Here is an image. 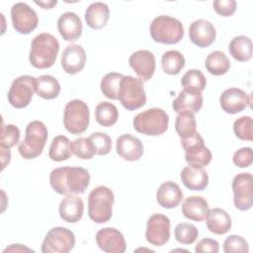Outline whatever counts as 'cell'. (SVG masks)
Wrapping results in <instances>:
<instances>
[{
	"label": "cell",
	"mask_w": 253,
	"mask_h": 253,
	"mask_svg": "<svg viewBox=\"0 0 253 253\" xmlns=\"http://www.w3.org/2000/svg\"><path fill=\"white\" fill-rule=\"evenodd\" d=\"M90 183V174L82 167H58L49 174V184L59 195L83 194Z\"/></svg>",
	"instance_id": "6da1fadb"
},
{
	"label": "cell",
	"mask_w": 253,
	"mask_h": 253,
	"mask_svg": "<svg viewBox=\"0 0 253 253\" xmlns=\"http://www.w3.org/2000/svg\"><path fill=\"white\" fill-rule=\"evenodd\" d=\"M58 51L59 42L54 36L48 33L39 34L31 43L30 63L39 69L49 68L54 64Z\"/></svg>",
	"instance_id": "7a4b0ae2"
},
{
	"label": "cell",
	"mask_w": 253,
	"mask_h": 253,
	"mask_svg": "<svg viewBox=\"0 0 253 253\" xmlns=\"http://www.w3.org/2000/svg\"><path fill=\"white\" fill-rule=\"evenodd\" d=\"M114 193L106 186L94 188L88 197V215L96 223L109 221L113 213Z\"/></svg>",
	"instance_id": "3957f363"
},
{
	"label": "cell",
	"mask_w": 253,
	"mask_h": 253,
	"mask_svg": "<svg viewBox=\"0 0 253 253\" xmlns=\"http://www.w3.org/2000/svg\"><path fill=\"white\" fill-rule=\"evenodd\" d=\"M48 131L45 125L33 121L26 127L25 138L19 143V153L25 159H34L42 154L47 140Z\"/></svg>",
	"instance_id": "277c9868"
},
{
	"label": "cell",
	"mask_w": 253,
	"mask_h": 253,
	"mask_svg": "<svg viewBox=\"0 0 253 253\" xmlns=\"http://www.w3.org/2000/svg\"><path fill=\"white\" fill-rule=\"evenodd\" d=\"M150 36L156 42L165 44L178 43L184 37L182 23L167 15H161L153 19L149 28Z\"/></svg>",
	"instance_id": "5b68a950"
},
{
	"label": "cell",
	"mask_w": 253,
	"mask_h": 253,
	"mask_svg": "<svg viewBox=\"0 0 253 253\" xmlns=\"http://www.w3.org/2000/svg\"><path fill=\"white\" fill-rule=\"evenodd\" d=\"M169 117L165 111L159 108H150L138 113L133 119L134 129L142 134L157 136L168 128Z\"/></svg>",
	"instance_id": "8992f818"
},
{
	"label": "cell",
	"mask_w": 253,
	"mask_h": 253,
	"mask_svg": "<svg viewBox=\"0 0 253 253\" xmlns=\"http://www.w3.org/2000/svg\"><path fill=\"white\" fill-rule=\"evenodd\" d=\"M90 112L87 104L82 100L69 101L63 112V125L71 134H80L89 126Z\"/></svg>",
	"instance_id": "52a82bcc"
},
{
	"label": "cell",
	"mask_w": 253,
	"mask_h": 253,
	"mask_svg": "<svg viewBox=\"0 0 253 253\" xmlns=\"http://www.w3.org/2000/svg\"><path fill=\"white\" fill-rule=\"evenodd\" d=\"M119 100L124 108L134 111L145 105L146 94L143 81L130 75L123 76L120 85Z\"/></svg>",
	"instance_id": "ba28073f"
},
{
	"label": "cell",
	"mask_w": 253,
	"mask_h": 253,
	"mask_svg": "<svg viewBox=\"0 0 253 253\" xmlns=\"http://www.w3.org/2000/svg\"><path fill=\"white\" fill-rule=\"evenodd\" d=\"M37 87V78L30 75H22L16 78L8 91V101L16 109L27 107L32 99Z\"/></svg>",
	"instance_id": "9c48e42d"
},
{
	"label": "cell",
	"mask_w": 253,
	"mask_h": 253,
	"mask_svg": "<svg viewBox=\"0 0 253 253\" xmlns=\"http://www.w3.org/2000/svg\"><path fill=\"white\" fill-rule=\"evenodd\" d=\"M75 245L74 233L62 226L51 228L42 243L43 253H67Z\"/></svg>",
	"instance_id": "30bf717a"
},
{
	"label": "cell",
	"mask_w": 253,
	"mask_h": 253,
	"mask_svg": "<svg viewBox=\"0 0 253 253\" xmlns=\"http://www.w3.org/2000/svg\"><path fill=\"white\" fill-rule=\"evenodd\" d=\"M181 144L185 150V160L189 165L204 167L211 161V152L205 145L199 132L188 138H181Z\"/></svg>",
	"instance_id": "8fae6325"
},
{
	"label": "cell",
	"mask_w": 253,
	"mask_h": 253,
	"mask_svg": "<svg viewBox=\"0 0 253 253\" xmlns=\"http://www.w3.org/2000/svg\"><path fill=\"white\" fill-rule=\"evenodd\" d=\"M233 203L239 211H248L253 206V177L250 173H239L232 180Z\"/></svg>",
	"instance_id": "7c38bea8"
},
{
	"label": "cell",
	"mask_w": 253,
	"mask_h": 253,
	"mask_svg": "<svg viewBox=\"0 0 253 253\" xmlns=\"http://www.w3.org/2000/svg\"><path fill=\"white\" fill-rule=\"evenodd\" d=\"M11 19L14 29L22 35H28L33 32L39 23L36 11L23 2L16 3L12 6Z\"/></svg>",
	"instance_id": "4fadbf2b"
},
{
	"label": "cell",
	"mask_w": 253,
	"mask_h": 253,
	"mask_svg": "<svg viewBox=\"0 0 253 253\" xmlns=\"http://www.w3.org/2000/svg\"><path fill=\"white\" fill-rule=\"evenodd\" d=\"M170 219L162 213L152 214L146 224V240L154 246H162L170 238Z\"/></svg>",
	"instance_id": "5bb4252c"
},
{
	"label": "cell",
	"mask_w": 253,
	"mask_h": 253,
	"mask_svg": "<svg viewBox=\"0 0 253 253\" xmlns=\"http://www.w3.org/2000/svg\"><path fill=\"white\" fill-rule=\"evenodd\" d=\"M96 242L101 250L107 253H124L126 243L123 233L114 227H105L96 234Z\"/></svg>",
	"instance_id": "9a60e30c"
},
{
	"label": "cell",
	"mask_w": 253,
	"mask_h": 253,
	"mask_svg": "<svg viewBox=\"0 0 253 253\" xmlns=\"http://www.w3.org/2000/svg\"><path fill=\"white\" fill-rule=\"evenodd\" d=\"M221 109L227 114H237L246 109L251 103V97L239 88H228L220 95Z\"/></svg>",
	"instance_id": "2e32d148"
},
{
	"label": "cell",
	"mask_w": 253,
	"mask_h": 253,
	"mask_svg": "<svg viewBox=\"0 0 253 253\" xmlns=\"http://www.w3.org/2000/svg\"><path fill=\"white\" fill-rule=\"evenodd\" d=\"M129 66L142 81H148L155 71V56L146 49L134 51L128 58Z\"/></svg>",
	"instance_id": "e0dca14e"
},
{
	"label": "cell",
	"mask_w": 253,
	"mask_h": 253,
	"mask_svg": "<svg viewBox=\"0 0 253 253\" xmlns=\"http://www.w3.org/2000/svg\"><path fill=\"white\" fill-rule=\"evenodd\" d=\"M191 42L199 47H208L215 40L216 31L214 26L204 19L194 21L189 28Z\"/></svg>",
	"instance_id": "ac0fdd59"
},
{
	"label": "cell",
	"mask_w": 253,
	"mask_h": 253,
	"mask_svg": "<svg viewBox=\"0 0 253 253\" xmlns=\"http://www.w3.org/2000/svg\"><path fill=\"white\" fill-rule=\"evenodd\" d=\"M86 52L79 44L67 45L61 54V67L68 74L79 73L85 66Z\"/></svg>",
	"instance_id": "d6986e66"
},
{
	"label": "cell",
	"mask_w": 253,
	"mask_h": 253,
	"mask_svg": "<svg viewBox=\"0 0 253 253\" xmlns=\"http://www.w3.org/2000/svg\"><path fill=\"white\" fill-rule=\"evenodd\" d=\"M116 150L117 153L125 160L136 161L143 154V145L137 137L129 133H125L118 137Z\"/></svg>",
	"instance_id": "ffe728a7"
},
{
	"label": "cell",
	"mask_w": 253,
	"mask_h": 253,
	"mask_svg": "<svg viewBox=\"0 0 253 253\" xmlns=\"http://www.w3.org/2000/svg\"><path fill=\"white\" fill-rule=\"evenodd\" d=\"M57 29L63 40L75 42L82 34V23L77 14L65 12L57 20Z\"/></svg>",
	"instance_id": "44dd1931"
},
{
	"label": "cell",
	"mask_w": 253,
	"mask_h": 253,
	"mask_svg": "<svg viewBox=\"0 0 253 253\" xmlns=\"http://www.w3.org/2000/svg\"><path fill=\"white\" fill-rule=\"evenodd\" d=\"M84 203L83 200L76 194L66 195L60 202L58 212L60 217L70 223L79 221L83 215Z\"/></svg>",
	"instance_id": "7402d4cb"
},
{
	"label": "cell",
	"mask_w": 253,
	"mask_h": 253,
	"mask_svg": "<svg viewBox=\"0 0 253 253\" xmlns=\"http://www.w3.org/2000/svg\"><path fill=\"white\" fill-rule=\"evenodd\" d=\"M184 186L192 191H203L208 187L209 176L204 167L189 165L183 168L180 176Z\"/></svg>",
	"instance_id": "603a6c76"
},
{
	"label": "cell",
	"mask_w": 253,
	"mask_h": 253,
	"mask_svg": "<svg viewBox=\"0 0 253 253\" xmlns=\"http://www.w3.org/2000/svg\"><path fill=\"white\" fill-rule=\"evenodd\" d=\"M183 199V192L178 184L172 181L164 182L156 192V201L164 209L176 208Z\"/></svg>",
	"instance_id": "cb8c5ba5"
},
{
	"label": "cell",
	"mask_w": 253,
	"mask_h": 253,
	"mask_svg": "<svg viewBox=\"0 0 253 253\" xmlns=\"http://www.w3.org/2000/svg\"><path fill=\"white\" fill-rule=\"evenodd\" d=\"M203 106V95L201 92L183 89L178 97L173 101L172 107L176 113L191 112L198 113Z\"/></svg>",
	"instance_id": "d4e9b609"
},
{
	"label": "cell",
	"mask_w": 253,
	"mask_h": 253,
	"mask_svg": "<svg viewBox=\"0 0 253 253\" xmlns=\"http://www.w3.org/2000/svg\"><path fill=\"white\" fill-rule=\"evenodd\" d=\"M209 211L208 202L199 196H191L185 199L182 204V213L193 221H202Z\"/></svg>",
	"instance_id": "484cf974"
},
{
	"label": "cell",
	"mask_w": 253,
	"mask_h": 253,
	"mask_svg": "<svg viewBox=\"0 0 253 253\" xmlns=\"http://www.w3.org/2000/svg\"><path fill=\"white\" fill-rule=\"evenodd\" d=\"M206 218L208 229L214 234H225L231 228V218L229 214L222 209L214 208L209 210Z\"/></svg>",
	"instance_id": "4316f807"
},
{
	"label": "cell",
	"mask_w": 253,
	"mask_h": 253,
	"mask_svg": "<svg viewBox=\"0 0 253 253\" xmlns=\"http://www.w3.org/2000/svg\"><path fill=\"white\" fill-rule=\"evenodd\" d=\"M110 17V10L107 4L103 2H95L90 4L85 11V21L93 30L104 28Z\"/></svg>",
	"instance_id": "83f0119b"
},
{
	"label": "cell",
	"mask_w": 253,
	"mask_h": 253,
	"mask_svg": "<svg viewBox=\"0 0 253 253\" xmlns=\"http://www.w3.org/2000/svg\"><path fill=\"white\" fill-rule=\"evenodd\" d=\"M228 49L234 59L248 61L252 57V41L246 36H237L229 42Z\"/></svg>",
	"instance_id": "f1b7e54d"
},
{
	"label": "cell",
	"mask_w": 253,
	"mask_h": 253,
	"mask_svg": "<svg viewBox=\"0 0 253 253\" xmlns=\"http://www.w3.org/2000/svg\"><path fill=\"white\" fill-rule=\"evenodd\" d=\"M37 94L44 100H52L60 93V85L57 79L51 75H41L37 78Z\"/></svg>",
	"instance_id": "f546056e"
},
{
	"label": "cell",
	"mask_w": 253,
	"mask_h": 253,
	"mask_svg": "<svg viewBox=\"0 0 253 253\" xmlns=\"http://www.w3.org/2000/svg\"><path fill=\"white\" fill-rule=\"evenodd\" d=\"M72 154L71 141L67 136L57 135L53 137L48 151V156L51 160L57 162L64 161L69 159Z\"/></svg>",
	"instance_id": "4dcf8cb0"
},
{
	"label": "cell",
	"mask_w": 253,
	"mask_h": 253,
	"mask_svg": "<svg viewBox=\"0 0 253 253\" xmlns=\"http://www.w3.org/2000/svg\"><path fill=\"white\" fill-rule=\"evenodd\" d=\"M205 66L211 74L214 76H220L229 70L230 61L224 52L220 50H214L211 52L206 58Z\"/></svg>",
	"instance_id": "1f68e13d"
},
{
	"label": "cell",
	"mask_w": 253,
	"mask_h": 253,
	"mask_svg": "<svg viewBox=\"0 0 253 253\" xmlns=\"http://www.w3.org/2000/svg\"><path fill=\"white\" fill-rule=\"evenodd\" d=\"M96 122L103 126H114L119 119V111L117 107L110 102H101L95 109Z\"/></svg>",
	"instance_id": "d6a6232c"
},
{
	"label": "cell",
	"mask_w": 253,
	"mask_h": 253,
	"mask_svg": "<svg viewBox=\"0 0 253 253\" xmlns=\"http://www.w3.org/2000/svg\"><path fill=\"white\" fill-rule=\"evenodd\" d=\"M161 66L165 73L177 75L185 66V57L178 50H167L161 57Z\"/></svg>",
	"instance_id": "836d02e7"
},
{
	"label": "cell",
	"mask_w": 253,
	"mask_h": 253,
	"mask_svg": "<svg viewBox=\"0 0 253 253\" xmlns=\"http://www.w3.org/2000/svg\"><path fill=\"white\" fill-rule=\"evenodd\" d=\"M175 129L181 138H188L195 134L196 118L191 112H181L175 120Z\"/></svg>",
	"instance_id": "e575fe53"
},
{
	"label": "cell",
	"mask_w": 253,
	"mask_h": 253,
	"mask_svg": "<svg viewBox=\"0 0 253 253\" xmlns=\"http://www.w3.org/2000/svg\"><path fill=\"white\" fill-rule=\"evenodd\" d=\"M123 74L118 72H109L101 80L100 87L103 95L111 100L119 99L120 85L123 78Z\"/></svg>",
	"instance_id": "d590c367"
},
{
	"label": "cell",
	"mask_w": 253,
	"mask_h": 253,
	"mask_svg": "<svg viewBox=\"0 0 253 253\" xmlns=\"http://www.w3.org/2000/svg\"><path fill=\"white\" fill-rule=\"evenodd\" d=\"M207 80L205 75L199 69L188 70L181 79V85L184 89L201 92L205 89Z\"/></svg>",
	"instance_id": "8d00e7d4"
},
{
	"label": "cell",
	"mask_w": 253,
	"mask_h": 253,
	"mask_svg": "<svg viewBox=\"0 0 253 253\" xmlns=\"http://www.w3.org/2000/svg\"><path fill=\"white\" fill-rule=\"evenodd\" d=\"M174 235L175 239L179 243L188 245L194 243L197 240L199 236V231L194 224L188 222H181L176 225Z\"/></svg>",
	"instance_id": "74e56055"
},
{
	"label": "cell",
	"mask_w": 253,
	"mask_h": 253,
	"mask_svg": "<svg viewBox=\"0 0 253 253\" xmlns=\"http://www.w3.org/2000/svg\"><path fill=\"white\" fill-rule=\"evenodd\" d=\"M71 150L80 159H91L96 154L92 141L86 137H79L71 141Z\"/></svg>",
	"instance_id": "f35d334b"
},
{
	"label": "cell",
	"mask_w": 253,
	"mask_h": 253,
	"mask_svg": "<svg viewBox=\"0 0 253 253\" xmlns=\"http://www.w3.org/2000/svg\"><path fill=\"white\" fill-rule=\"evenodd\" d=\"M235 135L242 140H253V120L249 116H244L237 119L233 124Z\"/></svg>",
	"instance_id": "ab89813d"
},
{
	"label": "cell",
	"mask_w": 253,
	"mask_h": 253,
	"mask_svg": "<svg viewBox=\"0 0 253 253\" xmlns=\"http://www.w3.org/2000/svg\"><path fill=\"white\" fill-rule=\"evenodd\" d=\"M225 253H248V242L240 235H229L223 242Z\"/></svg>",
	"instance_id": "60d3db41"
},
{
	"label": "cell",
	"mask_w": 253,
	"mask_h": 253,
	"mask_svg": "<svg viewBox=\"0 0 253 253\" xmlns=\"http://www.w3.org/2000/svg\"><path fill=\"white\" fill-rule=\"evenodd\" d=\"M20 139V129L15 125H4L2 124L0 144L5 145L9 148L15 146Z\"/></svg>",
	"instance_id": "b9f144b4"
},
{
	"label": "cell",
	"mask_w": 253,
	"mask_h": 253,
	"mask_svg": "<svg viewBox=\"0 0 253 253\" xmlns=\"http://www.w3.org/2000/svg\"><path fill=\"white\" fill-rule=\"evenodd\" d=\"M96 150V154L98 155H107L112 148V140L111 137L104 132H93L88 137Z\"/></svg>",
	"instance_id": "7bdbcfd3"
},
{
	"label": "cell",
	"mask_w": 253,
	"mask_h": 253,
	"mask_svg": "<svg viewBox=\"0 0 253 253\" xmlns=\"http://www.w3.org/2000/svg\"><path fill=\"white\" fill-rule=\"evenodd\" d=\"M232 161L239 168L249 167L253 162V153L251 147H242L234 152Z\"/></svg>",
	"instance_id": "ee69618b"
},
{
	"label": "cell",
	"mask_w": 253,
	"mask_h": 253,
	"mask_svg": "<svg viewBox=\"0 0 253 253\" xmlns=\"http://www.w3.org/2000/svg\"><path fill=\"white\" fill-rule=\"evenodd\" d=\"M212 7L218 15L229 17L233 15L236 10V2L234 0H214Z\"/></svg>",
	"instance_id": "f6af8a7d"
},
{
	"label": "cell",
	"mask_w": 253,
	"mask_h": 253,
	"mask_svg": "<svg viewBox=\"0 0 253 253\" xmlns=\"http://www.w3.org/2000/svg\"><path fill=\"white\" fill-rule=\"evenodd\" d=\"M218 250V242L211 238H204L200 240L195 248L197 253H217Z\"/></svg>",
	"instance_id": "bcb514c9"
},
{
	"label": "cell",
	"mask_w": 253,
	"mask_h": 253,
	"mask_svg": "<svg viewBox=\"0 0 253 253\" xmlns=\"http://www.w3.org/2000/svg\"><path fill=\"white\" fill-rule=\"evenodd\" d=\"M0 151H1V163H2V169H4L7 164L10 163L11 160V151L10 148L5 146V145H1L0 144Z\"/></svg>",
	"instance_id": "7dc6e473"
},
{
	"label": "cell",
	"mask_w": 253,
	"mask_h": 253,
	"mask_svg": "<svg viewBox=\"0 0 253 253\" xmlns=\"http://www.w3.org/2000/svg\"><path fill=\"white\" fill-rule=\"evenodd\" d=\"M7 251H20V252H22V251H33V250L30 249V248H27L25 246L23 247L22 244H12L10 247H7L4 250V252H7Z\"/></svg>",
	"instance_id": "c3c4849f"
},
{
	"label": "cell",
	"mask_w": 253,
	"mask_h": 253,
	"mask_svg": "<svg viewBox=\"0 0 253 253\" xmlns=\"http://www.w3.org/2000/svg\"><path fill=\"white\" fill-rule=\"evenodd\" d=\"M35 3L41 7H42L43 9H51L53 6H55L57 4V1H35Z\"/></svg>",
	"instance_id": "681fc988"
}]
</instances>
